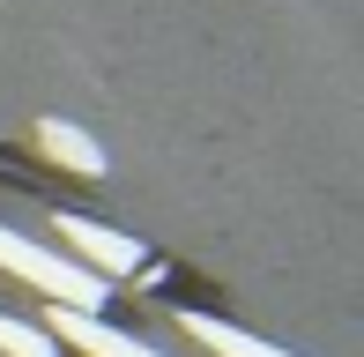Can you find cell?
Here are the masks:
<instances>
[{"label":"cell","instance_id":"obj_1","mask_svg":"<svg viewBox=\"0 0 364 357\" xmlns=\"http://www.w3.org/2000/svg\"><path fill=\"white\" fill-rule=\"evenodd\" d=\"M0 268H15L23 283L53 290V305H75V313H90V305H105V275H90V268L60 261V253L30 246V238H15L8 223H0Z\"/></svg>","mask_w":364,"mask_h":357},{"label":"cell","instance_id":"obj_2","mask_svg":"<svg viewBox=\"0 0 364 357\" xmlns=\"http://www.w3.org/2000/svg\"><path fill=\"white\" fill-rule=\"evenodd\" d=\"M60 238L90 261V275H127V268H141V246H134V238L105 231V223H90V216H60Z\"/></svg>","mask_w":364,"mask_h":357},{"label":"cell","instance_id":"obj_3","mask_svg":"<svg viewBox=\"0 0 364 357\" xmlns=\"http://www.w3.org/2000/svg\"><path fill=\"white\" fill-rule=\"evenodd\" d=\"M53 335H68L75 350H90V357H156L149 343H134V335H119V328H105L97 313H75V305H53Z\"/></svg>","mask_w":364,"mask_h":357},{"label":"cell","instance_id":"obj_4","mask_svg":"<svg viewBox=\"0 0 364 357\" xmlns=\"http://www.w3.org/2000/svg\"><path fill=\"white\" fill-rule=\"evenodd\" d=\"M38 149L53 156V164H68V171H82V178H97V171H105V149H97V142L82 134L75 119H38Z\"/></svg>","mask_w":364,"mask_h":357},{"label":"cell","instance_id":"obj_5","mask_svg":"<svg viewBox=\"0 0 364 357\" xmlns=\"http://www.w3.org/2000/svg\"><path fill=\"white\" fill-rule=\"evenodd\" d=\"M193 335H201L208 350H223V357H283L275 343H253V335H238V328H223V320H186Z\"/></svg>","mask_w":364,"mask_h":357},{"label":"cell","instance_id":"obj_6","mask_svg":"<svg viewBox=\"0 0 364 357\" xmlns=\"http://www.w3.org/2000/svg\"><path fill=\"white\" fill-rule=\"evenodd\" d=\"M0 350H8V357H53V335H45V328H23V320L0 313Z\"/></svg>","mask_w":364,"mask_h":357}]
</instances>
